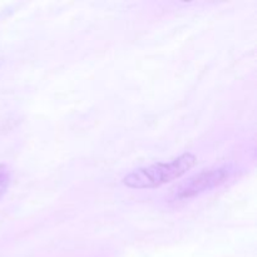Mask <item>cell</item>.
Returning a JSON list of instances; mask_svg holds the SVG:
<instances>
[{"label":"cell","mask_w":257,"mask_h":257,"mask_svg":"<svg viewBox=\"0 0 257 257\" xmlns=\"http://www.w3.org/2000/svg\"><path fill=\"white\" fill-rule=\"evenodd\" d=\"M197 163L193 153L186 152L170 162H157L137 168L124 176L123 185L132 190H150L170 183L182 177Z\"/></svg>","instance_id":"cell-1"},{"label":"cell","mask_w":257,"mask_h":257,"mask_svg":"<svg viewBox=\"0 0 257 257\" xmlns=\"http://www.w3.org/2000/svg\"><path fill=\"white\" fill-rule=\"evenodd\" d=\"M231 175H232L231 166H220V167L201 171L200 173L190 177L176 188L175 198L188 200L196 197L206 191H210L225 183L231 177Z\"/></svg>","instance_id":"cell-2"},{"label":"cell","mask_w":257,"mask_h":257,"mask_svg":"<svg viewBox=\"0 0 257 257\" xmlns=\"http://www.w3.org/2000/svg\"><path fill=\"white\" fill-rule=\"evenodd\" d=\"M10 178L12 177H10V171L8 166L0 165V198L7 192L8 187H9Z\"/></svg>","instance_id":"cell-3"}]
</instances>
